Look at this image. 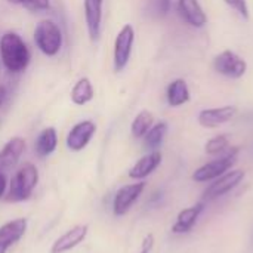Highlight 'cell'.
Listing matches in <instances>:
<instances>
[{
	"label": "cell",
	"instance_id": "obj_1",
	"mask_svg": "<svg viewBox=\"0 0 253 253\" xmlns=\"http://www.w3.org/2000/svg\"><path fill=\"white\" fill-rule=\"evenodd\" d=\"M0 58L3 65L10 73H22L30 64V50L25 42L12 31H7L0 39Z\"/></svg>",
	"mask_w": 253,
	"mask_h": 253
},
{
	"label": "cell",
	"instance_id": "obj_7",
	"mask_svg": "<svg viewBox=\"0 0 253 253\" xmlns=\"http://www.w3.org/2000/svg\"><path fill=\"white\" fill-rule=\"evenodd\" d=\"M245 176H246V173L242 169H236V170L221 175L219 178H216V181L213 184H211L208 187V190L205 191V199L215 200V199L230 193L233 188H236L245 179Z\"/></svg>",
	"mask_w": 253,
	"mask_h": 253
},
{
	"label": "cell",
	"instance_id": "obj_19",
	"mask_svg": "<svg viewBox=\"0 0 253 253\" xmlns=\"http://www.w3.org/2000/svg\"><path fill=\"white\" fill-rule=\"evenodd\" d=\"M58 145V135L56 130L53 127H46L44 130H42V133L37 136L36 141V153L40 157H47L49 154H52L55 151Z\"/></svg>",
	"mask_w": 253,
	"mask_h": 253
},
{
	"label": "cell",
	"instance_id": "obj_12",
	"mask_svg": "<svg viewBox=\"0 0 253 253\" xmlns=\"http://www.w3.org/2000/svg\"><path fill=\"white\" fill-rule=\"evenodd\" d=\"M27 231V219L18 218L0 227V253H6L10 246L21 240Z\"/></svg>",
	"mask_w": 253,
	"mask_h": 253
},
{
	"label": "cell",
	"instance_id": "obj_3",
	"mask_svg": "<svg viewBox=\"0 0 253 253\" xmlns=\"http://www.w3.org/2000/svg\"><path fill=\"white\" fill-rule=\"evenodd\" d=\"M34 43L46 56H55L62 46V33L53 21L43 19L34 30Z\"/></svg>",
	"mask_w": 253,
	"mask_h": 253
},
{
	"label": "cell",
	"instance_id": "obj_16",
	"mask_svg": "<svg viewBox=\"0 0 253 253\" xmlns=\"http://www.w3.org/2000/svg\"><path fill=\"white\" fill-rule=\"evenodd\" d=\"M162 163V153H159L157 150L156 151H151L150 154L141 157L135 166L129 170V176L132 179H144L147 178L148 175H151Z\"/></svg>",
	"mask_w": 253,
	"mask_h": 253
},
{
	"label": "cell",
	"instance_id": "obj_10",
	"mask_svg": "<svg viewBox=\"0 0 253 253\" xmlns=\"http://www.w3.org/2000/svg\"><path fill=\"white\" fill-rule=\"evenodd\" d=\"M178 13L194 28H203L208 24V15L199 0H178Z\"/></svg>",
	"mask_w": 253,
	"mask_h": 253
},
{
	"label": "cell",
	"instance_id": "obj_20",
	"mask_svg": "<svg viewBox=\"0 0 253 253\" xmlns=\"http://www.w3.org/2000/svg\"><path fill=\"white\" fill-rule=\"evenodd\" d=\"M93 95L95 92H93V86L90 80L87 77H82L71 90V101L76 105H84L93 99Z\"/></svg>",
	"mask_w": 253,
	"mask_h": 253
},
{
	"label": "cell",
	"instance_id": "obj_26",
	"mask_svg": "<svg viewBox=\"0 0 253 253\" xmlns=\"http://www.w3.org/2000/svg\"><path fill=\"white\" fill-rule=\"evenodd\" d=\"M172 0H151V12L157 18H165L170 12Z\"/></svg>",
	"mask_w": 253,
	"mask_h": 253
},
{
	"label": "cell",
	"instance_id": "obj_14",
	"mask_svg": "<svg viewBox=\"0 0 253 253\" xmlns=\"http://www.w3.org/2000/svg\"><path fill=\"white\" fill-rule=\"evenodd\" d=\"M87 225H77L68 230L65 234H62L52 246V253H65L74 249L77 245H80L86 236H87Z\"/></svg>",
	"mask_w": 253,
	"mask_h": 253
},
{
	"label": "cell",
	"instance_id": "obj_9",
	"mask_svg": "<svg viewBox=\"0 0 253 253\" xmlns=\"http://www.w3.org/2000/svg\"><path fill=\"white\" fill-rule=\"evenodd\" d=\"M144 188H145V182H138V184H130V185L122 187L114 196V202H113L114 215H117V216L126 215L129 212V209L133 206V203L139 199Z\"/></svg>",
	"mask_w": 253,
	"mask_h": 253
},
{
	"label": "cell",
	"instance_id": "obj_28",
	"mask_svg": "<svg viewBox=\"0 0 253 253\" xmlns=\"http://www.w3.org/2000/svg\"><path fill=\"white\" fill-rule=\"evenodd\" d=\"M4 190H6V176L4 173H0V197L4 194Z\"/></svg>",
	"mask_w": 253,
	"mask_h": 253
},
{
	"label": "cell",
	"instance_id": "obj_6",
	"mask_svg": "<svg viewBox=\"0 0 253 253\" xmlns=\"http://www.w3.org/2000/svg\"><path fill=\"white\" fill-rule=\"evenodd\" d=\"M135 42V30L130 24H126L114 40V70L123 71L130 59L132 47Z\"/></svg>",
	"mask_w": 253,
	"mask_h": 253
},
{
	"label": "cell",
	"instance_id": "obj_29",
	"mask_svg": "<svg viewBox=\"0 0 253 253\" xmlns=\"http://www.w3.org/2000/svg\"><path fill=\"white\" fill-rule=\"evenodd\" d=\"M4 98H6V89H4V86H0V107L4 101Z\"/></svg>",
	"mask_w": 253,
	"mask_h": 253
},
{
	"label": "cell",
	"instance_id": "obj_18",
	"mask_svg": "<svg viewBox=\"0 0 253 253\" xmlns=\"http://www.w3.org/2000/svg\"><path fill=\"white\" fill-rule=\"evenodd\" d=\"M166 98H168V104H169L170 107H181V105L187 104V102L190 101V98H191L187 82H185L184 79H176V80H173V82L168 86Z\"/></svg>",
	"mask_w": 253,
	"mask_h": 253
},
{
	"label": "cell",
	"instance_id": "obj_25",
	"mask_svg": "<svg viewBox=\"0 0 253 253\" xmlns=\"http://www.w3.org/2000/svg\"><path fill=\"white\" fill-rule=\"evenodd\" d=\"M13 4H19L30 10H47L50 9V0H7Z\"/></svg>",
	"mask_w": 253,
	"mask_h": 253
},
{
	"label": "cell",
	"instance_id": "obj_4",
	"mask_svg": "<svg viewBox=\"0 0 253 253\" xmlns=\"http://www.w3.org/2000/svg\"><path fill=\"white\" fill-rule=\"evenodd\" d=\"M239 151H240L239 147L228 148L218 159H215V160L203 165L202 168H199L193 173V179L197 182H208V181L219 178L221 175H224L225 172H228L234 166V163L237 162V157H239Z\"/></svg>",
	"mask_w": 253,
	"mask_h": 253
},
{
	"label": "cell",
	"instance_id": "obj_8",
	"mask_svg": "<svg viewBox=\"0 0 253 253\" xmlns=\"http://www.w3.org/2000/svg\"><path fill=\"white\" fill-rule=\"evenodd\" d=\"M237 114V107L236 105H224V107H218V108H206L202 110L199 113V123L203 127L208 129H213V127H219L228 122H231Z\"/></svg>",
	"mask_w": 253,
	"mask_h": 253
},
{
	"label": "cell",
	"instance_id": "obj_24",
	"mask_svg": "<svg viewBox=\"0 0 253 253\" xmlns=\"http://www.w3.org/2000/svg\"><path fill=\"white\" fill-rule=\"evenodd\" d=\"M224 3H225L227 6H230L240 18H243L245 21H249V18H251V10H249L248 0H224Z\"/></svg>",
	"mask_w": 253,
	"mask_h": 253
},
{
	"label": "cell",
	"instance_id": "obj_2",
	"mask_svg": "<svg viewBox=\"0 0 253 253\" xmlns=\"http://www.w3.org/2000/svg\"><path fill=\"white\" fill-rule=\"evenodd\" d=\"M39 182V170L31 163H24L10 181L7 202H24L27 200Z\"/></svg>",
	"mask_w": 253,
	"mask_h": 253
},
{
	"label": "cell",
	"instance_id": "obj_5",
	"mask_svg": "<svg viewBox=\"0 0 253 253\" xmlns=\"http://www.w3.org/2000/svg\"><path fill=\"white\" fill-rule=\"evenodd\" d=\"M213 68L218 74L228 79H242L248 71V62L234 50L225 49L213 59Z\"/></svg>",
	"mask_w": 253,
	"mask_h": 253
},
{
	"label": "cell",
	"instance_id": "obj_27",
	"mask_svg": "<svg viewBox=\"0 0 253 253\" xmlns=\"http://www.w3.org/2000/svg\"><path fill=\"white\" fill-rule=\"evenodd\" d=\"M153 246H154V236H153V234H148V236L144 239V242H142L141 252L139 253H150L151 252V249H153Z\"/></svg>",
	"mask_w": 253,
	"mask_h": 253
},
{
	"label": "cell",
	"instance_id": "obj_21",
	"mask_svg": "<svg viewBox=\"0 0 253 253\" xmlns=\"http://www.w3.org/2000/svg\"><path fill=\"white\" fill-rule=\"evenodd\" d=\"M166 133H168V123L160 122V123L153 125L151 129H150V130L145 133V136H144V144H145V147H147L148 150L156 151V150L162 145V142H163Z\"/></svg>",
	"mask_w": 253,
	"mask_h": 253
},
{
	"label": "cell",
	"instance_id": "obj_11",
	"mask_svg": "<svg viewBox=\"0 0 253 253\" xmlns=\"http://www.w3.org/2000/svg\"><path fill=\"white\" fill-rule=\"evenodd\" d=\"M95 130L96 126L90 120L77 123L67 135V147L71 151H82L95 135Z\"/></svg>",
	"mask_w": 253,
	"mask_h": 253
},
{
	"label": "cell",
	"instance_id": "obj_23",
	"mask_svg": "<svg viewBox=\"0 0 253 253\" xmlns=\"http://www.w3.org/2000/svg\"><path fill=\"white\" fill-rule=\"evenodd\" d=\"M228 148H230V139L227 135H216V136L211 138L205 145L206 153L211 156L224 154Z\"/></svg>",
	"mask_w": 253,
	"mask_h": 253
},
{
	"label": "cell",
	"instance_id": "obj_13",
	"mask_svg": "<svg viewBox=\"0 0 253 253\" xmlns=\"http://www.w3.org/2000/svg\"><path fill=\"white\" fill-rule=\"evenodd\" d=\"M102 1L104 0H84V19L90 40H98L101 36L102 21Z\"/></svg>",
	"mask_w": 253,
	"mask_h": 253
},
{
	"label": "cell",
	"instance_id": "obj_22",
	"mask_svg": "<svg viewBox=\"0 0 253 253\" xmlns=\"http://www.w3.org/2000/svg\"><path fill=\"white\" fill-rule=\"evenodd\" d=\"M154 125V116L151 111L148 110H142L141 113H138V116L133 119L132 122V135L135 138H144L145 133L151 129V126Z\"/></svg>",
	"mask_w": 253,
	"mask_h": 253
},
{
	"label": "cell",
	"instance_id": "obj_17",
	"mask_svg": "<svg viewBox=\"0 0 253 253\" xmlns=\"http://www.w3.org/2000/svg\"><path fill=\"white\" fill-rule=\"evenodd\" d=\"M203 209H205V205L203 203H197V205H194L191 208H187V209L181 211L178 218H176L175 225L172 227V231L175 234H185V233H188L196 225V222H197L199 216L202 215Z\"/></svg>",
	"mask_w": 253,
	"mask_h": 253
},
{
	"label": "cell",
	"instance_id": "obj_15",
	"mask_svg": "<svg viewBox=\"0 0 253 253\" xmlns=\"http://www.w3.org/2000/svg\"><path fill=\"white\" fill-rule=\"evenodd\" d=\"M25 150V141L22 138H12L0 151V173L12 169Z\"/></svg>",
	"mask_w": 253,
	"mask_h": 253
}]
</instances>
